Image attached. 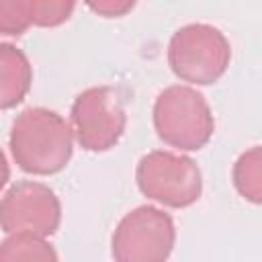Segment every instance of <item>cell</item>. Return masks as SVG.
I'll list each match as a JSON object with an SVG mask.
<instances>
[{
  "mask_svg": "<svg viewBox=\"0 0 262 262\" xmlns=\"http://www.w3.org/2000/svg\"><path fill=\"white\" fill-rule=\"evenodd\" d=\"M33 70L29 57L14 45H0V104L2 108H12L20 104L31 88Z\"/></svg>",
  "mask_w": 262,
  "mask_h": 262,
  "instance_id": "9",
  "label": "cell"
},
{
  "mask_svg": "<svg viewBox=\"0 0 262 262\" xmlns=\"http://www.w3.org/2000/svg\"><path fill=\"white\" fill-rule=\"evenodd\" d=\"M154 129L164 143L196 151L213 137L215 119L201 92L174 84L164 88L154 102Z\"/></svg>",
  "mask_w": 262,
  "mask_h": 262,
  "instance_id": "2",
  "label": "cell"
},
{
  "mask_svg": "<svg viewBox=\"0 0 262 262\" xmlns=\"http://www.w3.org/2000/svg\"><path fill=\"white\" fill-rule=\"evenodd\" d=\"M74 8L76 0H0V31L18 37L29 27H59L70 20Z\"/></svg>",
  "mask_w": 262,
  "mask_h": 262,
  "instance_id": "8",
  "label": "cell"
},
{
  "mask_svg": "<svg viewBox=\"0 0 262 262\" xmlns=\"http://www.w3.org/2000/svg\"><path fill=\"white\" fill-rule=\"evenodd\" d=\"M61 221L57 194L41 182L23 180L10 186L0 203V225L4 233H35L49 237Z\"/></svg>",
  "mask_w": 262,
  "mask_h": 262,
  "instance_id": "7",
  "label": "cell"
},
{
  "mask_svg": "<svg viewBox=\"0 0 262 262\" xmlns=\"http://www.w3.org/2000/svg\"><path fill=\"white\" fill-rule=\"evenodd\" d=\"M135 180L147 199L172 209L190 207L203 192V174L196 162L164 149H154L139 160Z\"/></svg>",
  "mask_w": 262,
  "mask_h": 262,
  "instance_id": "4",
  "label": "cell"
},
{
  "mask_svg": "<svg viewBox=\"0 0 262 262\" xmlns=\"http://www.w3.org/2000/svg\"><path fill=\"white\" fill-rule=\"evenodd\" d=\"M231 178L242 199L262 205V145L246 149L235 160Z\"/></svg>",
  "mask_w": 262,
  "mask_h": 262,
  "instance_id": "10",
  "label": "cell"
},
{
  "mask_svg": "<svg viewBox=\"0 0 262 262\" xmlns=\"http://www.w3.org/2000/svg\"><path fill=\"white\" fill-rule=\"evenodd\" d=\"M137 0H84V4L98 16L119 18L133 10Z\"/></svg>",
  "mask_w": 262,
  "mask_h": 262,
  "instance_id": "12",
  "label": "cell"
},
{
  "mask_svg": "<svg viewBox=\"0 0 262 262\" xmlns=\"http://www.w3.org/2000/svg\"><path fill=\"white\" fill-rule=\"evenodd\" d=\"M74 135L86 151H108L125 133L127 115L121 96L111 86L82 90L72 104Z\"/></svg>",
  "mask_w": 262,
  "mask_h": 262,
  "instance_id": "6",
  "label": "cell"
},
{
  "mask_svg": "<svg viewBox=\"0 0 262 262\" xmlns=\"http://www.w3.org/2000/svg\"><path fill=\"white\" fill-rule=\"evenodd\" d=\"M176 242L174 219L151 205L129 211L117 225L111 252L117 262H164Z\"/></svg>",
  "mask_w": 262,
  "mask_h": 262,
  "instance_id": "5",
  "label": "cell"
},
{
  "mask_svg": "<svg viewBox=\"0 0 262 262\" xmlns=\"http://www.w3.org/2000/svg\"><path fill=\"white\" fill-rule=\"evenodd\" d=\"M231 59L227 37L213 25L192 23L180 27L168 43L170 70L182 80L199 86L217 82Z\"/></svg>",
  "mask_w": 262,
  "mask_h": 262,
  "instance_id": "3",
  "label": "cell"
},
{
  "mask_svg": "<svg viewBox=\"0 0 262 262\" xmlns=\"http://www.w3.org/2000/svg\"><path fill=\"white\" fill-rule=\"evenodd\" d=\"M0 260H57L55 250L43 235L35 233H6L0 244Z\"/></svg>",
  "mask_w": 262,
  "mask_h": 262,
  "instance_id": "11",
  "label": "cell"
},
{
  "mask_svg": "<svg viewBox=\"0 0 262 262\" xmlns=\"http://www.w3.org/2000/svg\"><path fill=\"white\" fill-rule=\"evenodd\" d=\"M8 147L14 164L35 176H51L63 170L74 151V129L45 106L25 108L12 123Z\"/></svg>",
  "mask_w": 262,
  "mask_h": 262,
  "instance_id": "1",
  "label": "cell"
}]
</instances>
